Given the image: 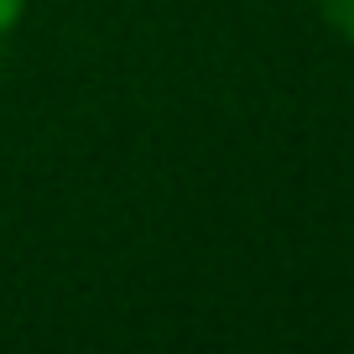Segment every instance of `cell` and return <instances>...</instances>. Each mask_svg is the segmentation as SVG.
<instances>
[{
  "instance_id": "cell-1",
  "label": "cell",
  "mask_w": 354,
  "mask_h": 354,
  "mask_svg": "<svg viewBox=\"0 0 354 354\" xmlns=\"http://www.w3.org/2000/svg\"><path fill=\"white\" fill-rule=\"evenodd\" d=\"M323 16L344 42H354V0H323Z\"/></svg>"
},
{
  "instance_id": "cell-2",
  "label": "cell",
  "mask_w": 354,
  "mask_h": 354,
  "mask_svg": "<svg viewBox=\"0 0 354 354\" xmlns=\"http://www.w3.org/2000/svg\"><path fill=\"white\" fill-rule=\"evenodd\" d=\"M21 6H26V0H0V37L21 21Z\"/></svg>"
}]
</instances>
